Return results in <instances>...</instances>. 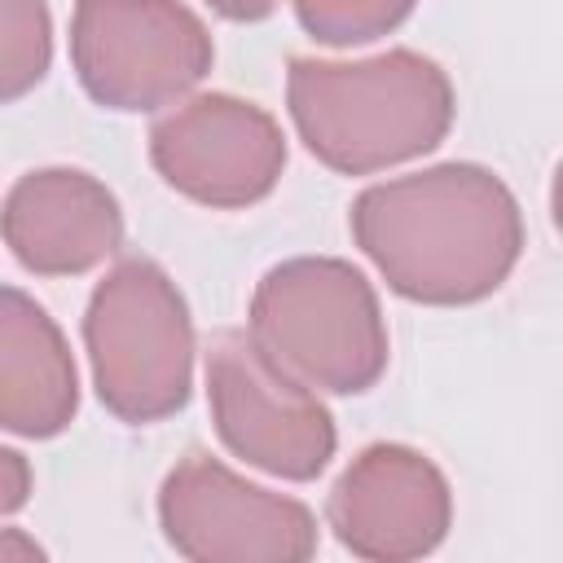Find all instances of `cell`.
I'll use <instances>...</instances> for the list:
<instances>
[{"mask_svg": "<svg viewBox=\"0 0 563 563\" xmlns=\"http://www.w3.org/2000/svg\"><path fill=\"white\" fill-rule=\"evenodd\" d=\"M4 242L35 277H79L123 246V207L79 167H35L4 194Z\"/></svg>", "mask_w": 563, "mask_h": 563, "instance_id": "cell-10", "label": "cell"}, {"mask_svg": "<svg viewBox=\"0 0 563 563\" xmlns=\"http://www.w3.org/2000/svg\"><path fill=\"white\" fill-rule=\"evenodd\" d=\"M325 523L356 559L409 563L444 545L453 528V488L422 449L378 440L334 479Z\"/></svg>", "mask_w": 563, "mask_h": 563, "instance_id": "cell-9", "label": "cell"}, {"mask_svg": "<svg viewBox=\"0 0 563 563\" xmlns=\"http://www.w3.org/2000/svg\"><path fill=\"white\" fill-rule=\"evenodd\" d=\"M207 4L229 22H264L282 0H207Z\"/></svg>", "mask_w": 563, "mask_h": 563, "instance_id": "cell-15", "label": "cell"}, {"mask_svg": "<svg viewBox=\"0 0 563 563\" xmlns=\"http://www.w3.org/2000/svg\"><path fill=\"white\" fill-rule=\"evenodd\" d=\"M84 347L97 400L128 427H150L189 405L194 317L180 286L141 255L119 260L88 295Z\"/></svg>", "mask_w": 563, "mask_h": 563, "instance_id": "cell-4", "label": "cell"}, {"mask_svg": "<svg viewBox=\"0 0 563 563\" xmlns=\"http://www.w3.org/2000/svg\"><path fill=\"white\" fill-rule=\"evenodd\" d=\"M211 62L207 22L180 0H75L70 66L101 110L176 106L207 79Z\"/></svg>", "mask_w": 563, "mask_h": 563, "instance_id": "cell-5", "label": "cell"}, {"mask_svg": "<svg viewBox=\"0 0 563 563\" xmlns=\"http://www.w3.org/2000/svg\"><path fill=\"white\" fill-rule=\"evenodd\" d=\"M53 62V22L44 0H0V97L31 92Z\"/></svg>", "mask_w": 563, "mask_h": 563, "instance_id": "cell-12", "label": "cell"}, {"mask_svg": "<svg viewBox=\"0 0 563 563\" xmlns=\"http://www.w3.org/2000/svg\"><path fill=\"white\" fill-rule=\"evenodd\" d=\"M299 26L330 48L369 44L409 22L418 0H290Z\"/></svg>", "mask_w": 563, "mask_h": 563, "instance_id": "cell-13", "label": "cell"}, {"mask_svg": "<svg viewBox=\"0 0 563 563\" xmlns=\"http://www.w3.org/2000/svg\"><path fill=\"white\" fill-rule=\"evenodd\" d=\"M550 216H554V229L563 233V163L554 167V180H550Z\"/></svg>", "mask_w": 563, "mask_h": 563, "instance_id": "cell-16", "label": "cell"}, {"mask_svg": "<svg viewBox=\"0 0 563 563\" xmlns=\"http://www.w3.org/2000/svg\"><path fill=\"white\" fill-rule=\"evenodd\" d=\"M286 110L308 154L339 176H374L431 154L457 114L440 62L387 48L365 62L290 57Z\"/></svg>", "mask_w": 563, "mask_h": 563, "instance_id": "cell-2", "label": "cell"}, {"mask_svg": "<svg viewBox=\"0 0 563 563\" xmlns=\"http://www.w3.org/2000/svg\"><path fill=\"white\" fill-rule=\"evenodd\" d=\"M150 163L180 198L211 211H242L277 189L286 136L264 106L233 92H198L150 128Z\"/></svg>", "mask_w": 563, "mask_h": 563, "instance_id": "cell-8", "label": "cell"}, {"mask_svg": "<svg viewBox=\"0 0 563 563\" xmlns=\"http://www.w3.org/2000/svg\"><path fill=\"white\" fill-rule=\"evenodd\" d=\"M246 330L273 365L330 396L369 391L391 356L378 290L356 264L334 255L273 264L255 282Z\"/></svg>", "mask_w": 563, "mask_h": 563, "instance_id": "cell-3", "label": "cell"}, {"mask_svg": "<svg viewBox=\"0 0 563 563\" xmlns=\"http://www.w3.org/2000/svg\"><path fill=\"white\" fill-rule=\"evenodd\" d=\"M352 242L409 303L466 308L506 286L523 255V211L484 163H435L356 194Z\"/></svg>", "mask_w": 563, "mask_h": 563, "instance_id": "cell-1", "label": "cell"}, {"mask_svg": "<svg viewBox=\"0 0 563 563\" xmlns=\"http://www.w3.org/2000/svg\"><path fill=\"white\" fill-rule=\"evenodd\" d=\"M79 413V374L57 321L18 286L0 290V427L53 440Z\"/></svg>", "mask_w": 563, "mask_h": 563, "instance_id": "cell-11", "label": "cell"}, {"mask_svg": "<svg viewBox=\"0 0 563 563\" xmlns=\"http://www.w3.org/2000/svg\"><path fill=\"white\" fill-rule=\"evenodd\" d=\"M207 405L220 444L264 475L308 484L339 449V431L321 396L273 365L251 330H220L211 339Z\"/></svg>", "mask_w": 563, "mask_h": 563, "instance_id": "cell-6", "label": "cell"}, {"mask_svg": "<svg viewBox=\"0 0 563 563\" xmlns=\"http://www.w3.org/2000/svg\"><path fill=\"white\" fill-rule=\"evenodd\" d=\"M158 528L167 545L194 563H303L321 541L303 501L251 484L198 449L167 471Z\"/></svg>", "mask_w": 563, "mask_h": 563, "instance_id": "cell-7", "label": "cell"}, {"mask_svg": "<svg viewBox=\"0 0 563 563\" xmlns=\"http://www.w3.org/2000/svg\"><path fill=\"white\" fill-rule=\"evenodd\" d=\"M31 493V475H26V457L18 449H0V510L18 515L22 501Z\"/></svg>", "mask_w": 563, "mask_h": 563, "instance_id": "cell-14", "label": "cell"}]
</instances>
